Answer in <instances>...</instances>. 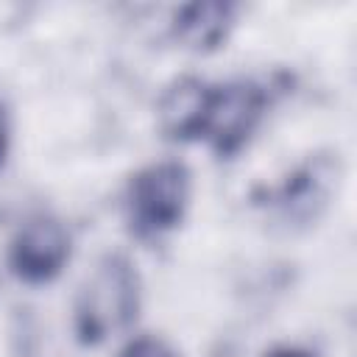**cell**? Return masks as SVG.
I'll list each match as a JSON object with an SVG mask.
<instances>
[{
  "mask_svg": "<svg viewBox=\"0 0 357 357\" xmlns=\"http://www.w3.org/2000/svg\"><path fill=\"white\" fill-rule=\"evenodd\" d=\"M271 103L273 89L259 78H204L190 142H204L218 159H234L259 131Z\"/></svg>",
  "mask_w": 357,
  "mask_h": 357,
  "instance_id": "1",
  "label": "cell"
},
{
  "mask_svg": "<svg viewBox=\"0 0 357 357\" xmlns=\"http://www.w3.org/2000/svg\"><path fill=\"white\" fill-rule=\"evenodd\" d=\"M73 257V237L61 218L53 212L28 215L8 240L6 262L14 279L39 287L61 276Z\"/></svg>",
  "mask_w": 357,
  "mask_h": 357,
  "instance_id": "4",
  "label": "cell"
},
{
  "mask_svg": "<svg viewBox=\"0 0 357 357\" xmlns=\"http://www.w3.org/2000/svg\"><path fill=\"white\" fill-rule=\"evenodd\" d=\"M142 310V279L123 251L103 254L86 273L73 304V329L81 346H100L126 332Z\"/></svg>",
  "mask_w": 357,
  "mask_h": 357,
  "instance_id": "2",
  "label": "cell"
},
{
  "mask_svg": "<svg viewBox=\"0 0 357 357\" xmlns=\"http://www.w3.org/2000/svg\"><path fill=\"white\" fill-rule=\"evenodd\" d=\"M237 22V6L231 3H190L173 14V39L192 53L218 50Z\"/></svg>",
  "mask_w": 357,
  "mask_h": 357,
  "instance_id": "6",
  "label": "cell"
},
{
  "mask_svg": "<svg viewBox=\"0 0 357 357\" xmlns=\"http://www.w3.org/2000/svg\"><path fill=\"white\" fill-rule=\"evenodd\" d=\"M332 178H337V162L332 159H310L298 170H293L279 187H276V206L284 220H310L315 218L318 206L326 204Z\"/></svg>",
  "mask_w": 357,
  "mask_h": 357,
  "instance_id": "5",
  "label": "cell"
},
{
  "mask_svg": "<svg viewBox=\"0 0 357 357\" xmlns=\"http://www.w3.org/2000/svg\"><path fill=\"white\" fill-rule=\"evenodd\" d=\"M117 357H178V351L173 349L170 340H165L162 335H134L123 343V349L117 351Z\"/></svg>",
  "mask_w": 357,
  "mask_h": 357,
  "instance_id": "7",
  "label": "cell"
},
{
  "mask_svg": "<svg viewBox=\"0 0 357 357\" xmlns=\"http://www.w3.org/2000/svg\"><path fill=\"white\" fill-rule=\"evenodd\" d=\"M265 357H315V354L310 349H304V346H276Z\"/></svg>",
  "mask_w": 357,
  "mask_h": 357,
  "instance_id": "9",
  "label": "cell"
},
{
  "mask_svg": "<svg viewBox=\"0 0 357 357\" xmlns=\"http://www.w3.org/2000/svg\"><path fill=\"white\" fill-rule=\"evenodd\" d=\"M192 201V173L178 159L139 167L123 192V215L137 240H162L176 231Z\"/></svg>",
  "mask_w": 357,
  "mask_h": 357,
  "instance_id": "3",
  "label": "cell"
},
{
  "mask_svg": "<svg viewBox=\"0 0 357 357\" xmlns=\"http://www.w3.org/2000/svg\"><path fill=\"white\" fill-rule=\"evenodd\" d=\"M11 137H14V120H11V109L8 103L0 98V170L11 153Z\"/></svg>",
  "mask_w": 357,
  "mask_h": 357,
  "instance_id": "8",
  "label": "cell"
}]
</instances>
